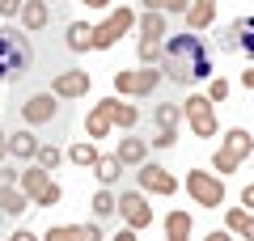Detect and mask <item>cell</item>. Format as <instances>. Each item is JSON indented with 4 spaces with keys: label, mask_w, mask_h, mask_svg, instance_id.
I'll list each match as a JSON object with an SVG mask.
<instances>
[{
    "label": "cell",
    "mask_w": 254,
    "mask_h": 241,
    "mask_svg": "<svg viewBox=\"0 0 254 241\" xmlns=\"http://www.w3.org/2000/svg\"><path fill=\"white\" fill-rule=\"evenodd\" d=\"M157 63H161V76H170L174 85H199V80L212 76V55H208V47H203V38L195 30L165 38Z\"/></svg>",
    "instance_id": "1"
},
{
    "label": "cell",
    "mask_w": 254,
    "mask_h": 241,
    "mask_svg": "<svg viewBox=\"0 0 254 241\" xmlns=\"http://www.w3.org/2000/svg\"><path fill=\"white\" fill-rule=\"evenodd\" d=\"M30 38L13 26H0V80H21L30 72Z\"/></svg>",
    "instance_id": "2"
},
{
    "label": "cell",
    "mask_w": 254,
    "mask_h": 241,
    "mask_svg": "<svg viewBox=\"0 0 254 241\" xmlns=\"http://www.w3.org/2000/svg\"><path fill=\"white\" fill-rule=\"evenodd\" d=\"M250 152H254V135L246 131V127H233V131L225 135V144L216 148V157H212V170H216L220 178H225V174H233L237 165H242V161L250 157Z\"/></svg>",
    "instance_id": "3"
},
{
    "label": "cell",
    "mask_w": 254,
    "mask_h": 241,
    "mask_svg": "<svg viewBox=\"0 0 254 241\" xmlns=\"http://www.w3.org/2000/svg\"><path fill=\"white\" fill-rule=\"evenodd\" d=\"M182 119L190 123V131L199 135V140H216L220 123H216V110H212V102L203 98V93H190V98L182 102Z\"/></svg>",
    "instance_id": "4"
},
{
    "label": "cell",
    "mask_w": 254,
    "mask_h": 241,
    "mask_svg": "<svg viewBox=\"0 0 254 241\" xmlns=\"http://www.w3.org/2000/svg\"><path fill=\"white\" fill-rule=\"evenodd\" d=\"M131 26H136V13L127 9V4H115L110 17L102 21V26H93V51H110V47H115Z\"/></svg>",
    "instance_id": "5"
},
{
    "label": "cell",
    "mask_w": 254,
    "mask_h": 241,
    "mask_svg": "<svg viewBox=\"0 0 254 241\" xmlns=\"http://www.w3.org/2000/svg\"><path fill=\"white\" fill-rule=\"evenodd\" d=\"M187 195L199 207H220L225 203V178L220 174H208V170H190L187 174Z\"/></svg>",
    "instance_id": "6"
},
{
    "label": "cell",
    "mask_w": 254,
    "mask_h": 241,
    "mask_svg": "<svg viewBox=\"0 0 254 241\" xmlns=\"http://www.w3.org/2000/svg\"><path fill=\"white\" fill-rule=\"evenodd\" d=\"M17 182H21V190H26V199H34L38 207H55V203L64 199V190L55 186L51 178H47L43 165H34V170H21V174H17Z\"/></svg>",
    "instance_id": "7"
},
{
    "label": "cell",
    "mask_w": 254,
    "mask_h": 241,
    "mask_svg": "<svg viewBox=\"0 0 254 241\" xmlns=\"http://www.w3.org/2000/svg\"><path fill=\"white\" fill-rule=\"evenodd\" d=\"M161 85V68H140V72H115V89L123 98H148V93Z\"/></svg>",
    "instance_id": "8"
},
{
    "label": "cell",
    "mask_w": 254,
    "mask_h": 241,
    "mask_svg": "<svg viewBox=\"0 0 254 241\" xmlns=\"http://www.w3.org/2000/svg\"><path fill=\"white\" fill-rule=\"evenodd\" d=\"M115 212L123 216V224L127 229H148L153 224V207H148V199H144V190H127V195H119V203H115Z\"/></svg>",
    "instance_id": "9"
},
{
    "label": "cell",
    "mask_w": 254,
    "mask_h": 241,
    "mask_svg": "<svg viewBox=\"0 0 254 241\" xmlns=\"http://www.w3.org/2000/svg\"><path fill=\"white\" fill-rule=\"evenodd\" d=\"M136 178H140V190H148V195H174L178 190V178L170 170H161V165H153V161L136 165Z\"/></svg>",
    "instance_id": "10"
},
{
    "label": "cell",
    "mask_w": 254,
    "mask_h": 241,
    "mask_svg": "<svg viewBox=\"0 0 254 241\" xmlns=\"http://www.w3.org/2000/svg\"><path fill=\"white\" fill-rule=\"evenodd\" d=\"M55 110H60V98H55V93H34V98L21 106V119H26L30 127H34V123H51Z\"/></svg>",
    "instance_id": "11"
},
{
    "label": "cell",
    "mask_w": 254,
    "mask_h": 241,
    "mask_svg": "<svg viewBox=\"0 0 254 241\" xmlns=\"http://www.w3.org/2000/svg\"><path fill=\"white\" fill-rule=\"evenodd\" d=\"M55 98H85V93H89V72H60V76H55Z\"/></svg>",
    "instance_id": "12"
},
{
    "label": "cell",
    "mask_w": 254,
    "mask_h": 241,
    "mask_svg": "<svg viewBox=\"0 0 254 241\" xmlns=\"http://www.w3.org/2000/svg\"><path fill=\"white\" fill-rule=\"evenodd\" d=\"M110 127H115L110 123V98H102L98 106L89 110V119H85V131H89V140H106Z\"/></svg>",
    "instance_id": "13"
},
{
    "label": "cell",
    "mask_w": 254,
    "mask_h": 241,
    "mask_svg": "<svg viewBox=\"0 0 254 241\" xmlns=\"http://www.w3.org/2000/svg\"><path fill=\"white\" fill-rule=\"evenodd\" d=\"M115 157L123 161V165H144V161H148V140H140V135H123Z\"/></svg>",
    "instance_id": "14"
},
{
    "label": "cell",
    "mask_w": 254,
    "mask_h": 241,
    "mask_svg": "<svg viewBox=\"0 0 254 241\" xmlns=\"http://www.w3.org/2000/svg\"><path fill=\"white\" fill-rule=\"evenodd\" d=\"M216 4H220V0H190V4H187V26L195 30V34H199L203 26H212V17H216Z\"/></svg>",
    "instance_id": "15"
},
{
    "label": "cell",
    "mask_w": 254,
    "mask_h": 241,
    "mask_svg": "<svg viewBox=\"0 0 254 241\" xmlns=\"http://www.w3.org/2000/svg\"><path fill=\"white\" fill-rule=\"evenodd\" d=\"M229 47H242L246 55H254V17H237L229 26Z\"/></svg>",
    "instance_id": "16"
},
{
    "label": "cell",
    "mask_w": 254,
    "mask_h": 241,
    "mask_svg": "<svg viewBox=\"0 0 254 241\" xmlns=\"http://www.w3.org/2000/svg\"><path fill=\"white\" fill-rule=\"evenodd\" d=\"M47 21H51V9L43 0H21V26L26 30H43Z\"/></svg>",
    "instance_id": "17"
},
{
    "label": "cell",
    "mask_w": 254,
    "mask_h": 241,
    "mask_svg": "<svg viewBox=\"0 0 254 241\" xmlns=\"http://www.w3.org/2000/svg\"><path fill=\"white\" fill-rule=\"evenodd\" d=\"M64 43L72 47V51H93V26L89 21H72V26L64 30Z\"/></svg>",
    "instance_id": "18"
},
{
    "label": "cell",
    "mask_w": 254,
    "mask_h": 241,
    "mask_svg": "<svg viewBox=\"0 0 254 241\" xmlns=\"http://www.w3.org/2000/svg\"><path fill=\"white\" fill-rule=\"evenodd\" d=\"M225 229L237 233V237H246V241H254V216L242 212V207H229L225 212Z\"/></svg>",
    "instance_id": "19"
},
{
    "label": "cell",
    "mask_w": 254,
    "mask_h": 241,
    "mask_svg": "<svg viewBox=\"0 0 254 241\" xmlns=\"http://www.w3.org/2000/svg\"><path fill=\"white\" fill-rule=\"evenodd\" d=\"M110 123L123 127V131H131V127L140 123V110H136V106H127L123 98H110Z\"/></svg>",
    "instance_id": "20"
},
{
    "label": "cell",
    "mask_w": 254,
    "mask_h": 241,
    "mask_svg": "<svg viewBox=\"0 0 254 241\" xmlns=\"http://www.w3.org/2000/svg\"><path fill=\"white\" fill-rule=\"evenodd\" d=\"M190 237V212H170L165 216V241H187Z\"/></svg>",
    "instance_id": "21"
},
{
    "label": "cell",
    "mask_w": 254,
    "mask_h": 241,
    "mask_svg": "<svg viewBox=\"0 0 254 241\" xmlns=\"http://www.w3.org/2000/svg\"><path fill=\"white\" fill-rule=\"evenodd\" d=\"M165 30H170V26H165V13L144 9V17H140V38H153V43H157V38H165Z\"/></svg>",
    "instance_id": "22"
},
{
    "label": "cell",
    "mask_w": 254,
    "mask_h": 241,
    "mask_svg": "<svg viewBox=\"0 0 254 241\" xmlns=\"http://www.w3.org/2000/svg\"><path fill=\"white\" fill-rule=\"evenodd\" d=\"M119 174H123V161H119V157H98V161H93V178H98L102 186L119 182Z\"/></svg>",
    "instance_id": "23"
},
{
    "label": "cell",
    "mask_w": 254,
    "mask_h": 241,
    "mask_svg": "<svg viewBox=\"0 0 254 241\" xmlns=\"http://www.w3.org/2000/svg\"><path fill=\"white\" fill-rule=\"evenodd\" d=\"M0 216H26V195L13 186H0Z\"/></svg>",
    "instance_id": "24"
},
{
    "label": "cell",
    "mask_w": 254,
    "mask_h": 241,
    "mask_svg": "<svg viewBox=\"0 0 254 241\" xmlns=\"http://www.w3.org/2000/svg\"><path fill=\"white\" fill-rule=\"evenodd\" d=\"M38 152V140L30 131H17V135H9V157H21V161H30Z\"/></svg>",
    "instance_id": "25"
},
{
    "label": "cell",
    "mask_w": 254,
    "mask_h": 241,
    "mask_svg": "<svg viewBox=\"0 0 254 241\" xmlns=\"http://www.w3.org/2000/svg\"><path fill=\"white\" fill-rule=\"evenodd\" d=\"M178 115H182V106L161 102V106H157V127H161V131H178Z\"/></svg>",
    "instance_id": "26"
},
{
    "label": "cell",
    "mask_w": 254,
    "mask_h": 241,
    "mask_svg": "<svg viewBox=\"0 0 254 241\" xmlns=\"http://www.w3.org/2000/svg\"><path fill=\"white\" fill-rule=\"evenodd\" d=\"M68 161H72V165H85V170H93V161H98V148H93L89 140H85V144H72Z\"/></svg>",
    "instance_id": "27"
},
{
    "label": "cell",
    "mask_w": 254,
    "mask_h": 241,
    "mask_svg": "<svg viewBox=\"0 0 254 241\" xmlns=\"http://www.w3.org/2000/svg\"><path fill=\"white\" fill-rule=\"evenodd\" d=\"M115 203H119V199L110 195L106 186H102L98 195H93V216H98V220H106V216H115Z\"/></svg>",
    "instance_id": "28"
},
{
    "label": "cell",
    "mask_w": 254,
    "mask_h": 241,
    "mask_svg": "<svg viewBox=\"0 0 254 241\" xmlns=\"http://www.w3.org/2000/svg\"><path fill=\"white\" fill-rule=\"evenodd\" d=\"M136 55H140V63H148V68H153V63L161 60V43H153V38H140Z\"/></svg>",
    "instance_id": "29"
},
{
    "label": "cell",
    "mask_w": 254,
    "mask_h": 241,
    "mask_svg": "<svg viewBox=\"0 0 254 241\" xmlns=\"http://www.w3.org/2000/svg\"><path fill=\"white\" fill-rule=\"evenodd\" d=\"M43 241H81V229L76 224H55V229H47Z\"/></svg>",
    "instance_id": "30"
},
{
    "label": "cell",
    "mask_w": 254,
    "mask_h": 241,
    "mask_svg": "<svg viewBox=\"0 0 254 241\" xmlns=\"http://www.w3.org/2000/svg\"><path fill=\"white\" fill-rule=\"evenodd\" d=\"M144 9H157V13H187L190 0H140Z\"/></svg>",
    "instance_id": "31"
},
{
    "label": "cell",
    "mask_w": 254,
    "mask_h": 241,
    "mask_svg": "<svg viewBox=\"0 0 254 241\" xmlns=\"http://www.w3.org/2000/svg\"><path fill=\"white\" fill-rule=\"evenodd\" d=\"M34 157H38V165H43V170H47V174H51V170H55V165H60V148H55V144H43V148H38V152H34Z\"/></svg>",
    "instance_id": "32"
},
{
    "label": "cell",
    "mask_w": 254,
    "mask_h": 241,
    "mask_svg": "<svg viewBox=\"0 0 254 241\" xmlns=\"http://www.w3.org/2000/svg\"><path fill=\"white\" fill-rule=\"evenodd\" d=\"M203 98H208V102H225V98H229V80H212Z\"/></svg>",
    "instance_id": "33"
},
{
    "label": "cell",
    "mask_w": 254,
    "mask_h": 241,
    "mask_svg": "<svg viewBox=\"0 0 254 241\" xmlns=\"http://www.w3.org/2000/svg\"><path fill=\"white\" fill-rule=\"evenodd\" d=\"M21 13V0H0V17H17Z\"/></svg>",
    "instance_id": "34"
},
{
    "label": "cell",
    "mask_w": 254,
    "mask_h": 241,
    "mask_svg": "<svg viewBox=\"0 0 254 241\" xmlns=\"http://www.w3.org/2000/svg\"><path fill=\"white\" fill-rule=\"evenodd\" d=\"M81 241H102V229L98 224H81Z\"/></svg>",
    "instance_id": "35"
},
{
    "label": "cell",
    "mask_w": 254,
    "mask_h": 241,
    "mask_svg": "<svg viewBox=\"0 0 254 241\" xmlns=\"http://www.w3.org/2000/svg\"><path fill=\"white\" fill-rule=\"evenodd\" d=\"M203 241H233V233H229V229H216V233H208Z\"/></svg>",
    "instance_id": "36"
},
{
    "label": "cell",
    "mask_w": 254,
    "mask_h": 241,
    "mask_svg": "<svg viewBox=\"0 0 254 241\" xmlns=\"http://www.w3.org/2000/svg\"><path fill=\"white\" fill-rule=\"evenodd\" d=\"M242 207H254V182H250V186L242 190Z\"/></svg>",
    "instance_id": "37"
},
{
    "label": "cell",
    "mask_w": 254,
    "mask_h": 241,
    "mask_svg": "<svg viewBox=\"0 0 254 241\" xmlns=\"http://www.w3.org/2000/svg\"><path fill=\"white\" fill-rule=\"evenodd\" d=\"M9 157V135H4V127H0V161Z\"/></svg>",
    "instance_id": "38"
},
{
    "label": "cell",
    "mask_w": 254,
    "mask_h": 241,
    "mask_svg": "<svg viewBox=\"0 0 254 241\" xmlns=\"http://www.w3.org/2000/svg\"><path fill=\"white\" fill-rule=\"evenodd\" d=\"M115 241H136V229H123V233H115Z\"/></svg>",
    "instance_id": "39"
},
{
    "label": "cell",
    "mask_w": 254,
    "mask_h": 241,
    "mask_svg": "<svg viewBox=\"0 0 254 241\" xmlns=\"http://www.w3.org/2000/svg\"><path fill=\"white\" fill-rule=\"evenodd\" d=\"M9 241H38V237H34V233H26V229H21V233H13Z\"/></svg>",
    "instance_id": "40"
},
{
    "label": "cell",
    "mask_w": 254,
    "mask_h": 241,
    "mask_svg": "<svg viewBox=\"0 0 254 241\" xmlns=\"http://www.w3.org/2000/svg\"><path fill=\"white\" fill-rule=\"evenodd\" d=\"M81 4H89V9H110V0H81Z\"/></svg>",
    "instance_id": "41"
},
{
    "label": "cell",
    "mask_w": 254,
    "mask_h": 241,
    "mask_svg": "<svg viewBox=\"0 0 254 241\" xmlns=\"http://www.w3.org/2000/svg\"><path fill=\"white\" fill-rule=\"evenodd\" d=\"M242 85H246V89H254V68H250V72H242Z\"/></svg>",
    "instance_id": "42"
},
{
    "label": "cell",
    "mask_w": 254,
    "mask_h": 241,
    "mask_svg": "<svg viewBox=\"0 0 254 241\" xmlns=\"http://www.w3.org/2000/svg\"><path fill=\"white\" fill-rule=\"evenodd\" d=\"M0 186H4V170H0Z\"/></svg>",
    "instance_id": "43"
}]
</instances>
